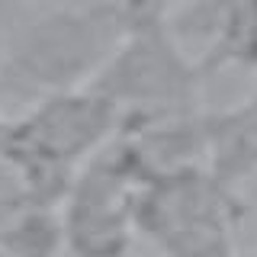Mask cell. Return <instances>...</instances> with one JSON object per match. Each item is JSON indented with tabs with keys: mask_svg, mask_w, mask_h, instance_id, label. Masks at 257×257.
Here are the masks:
<instances>
[{
	"mask_svg": "<svg viewBox=\"0 0 257 257\" xmlns=\"http://www.w3.org/2000/svg\"><path fill=\"white\" fill-rule=\"evenodd\" d=\"M215 155H219V164L231 167V171H244V167L257 164V100L231 112L219 125Z\"/></svg>",
	"mask_w": 257,
	"mask_h": 257,
	"instance_id": "6",
	"label": "cell"
},
{
	"mask_svg": "<svg viewBox=\"0 0 257 257\" xmlns=\"http://www.w3.org/2000/svg\"><path fill=\"white\" fill-rule=\"evenodd\" d=\"M116 23L100 10L84 13H58L52 20L39 23L23 42L20 64L32 80L48 87H71L80 74L93 71L96 64H106L116 48Z\"/></svg>",
	"mask_w": 257,
	"mask_h": 257,
	"instance_id": "3",
	"label": "cell"
},
{
	"mask_svg": "<svg viewBox=\"0 0 257 257\" xmlns=\"http://www.w3.org/2000/svg\"><path fill=\"white\" fill-rule=\"evenodd\" d=\"M112 119L116 106L103 93H58L20 125L16 139L36 171L61 174L106 139Z\"/></svg>",
	"mask_w": 257,
	"mask_h": 257,
	"instance_id": "4",
	"label": "cell"
},
{
	"mask_svg": "<svg viewBox=\"0 0 257 257\" xmlns=\"http://www.w3.org/2000/svg\"><path fill=\"white\" fill-rule=\"evenodd\" d=\"M96 93H103L112 106L135 103L167 112L190 93V68L177 55V48L164 36H158L151 23H145L125 45L112 48L103 64Z\"/></svg>",
	"mask_w": 257,
	"mask_h": 257,
	"instance_id": "2",
	"label": "cell"
},
{
	"mask_svg": "<svg viewBox=\"0 0 257 257\" xmlns=\"http://www.w3.org/2000/svg\"><path fill=\"white\" fill-rule=\"evenodd\" d=\"M164 4H171V0H132V4H128V10H132L135 16H155Z\"/></svg>",
	"mask_w": 257,
	"mask_h": 257,
	"instance_id": "7",
	"label": "cell"
},
{
	"mask_svg": "<svg viewBox=\"0 0 257 257\" xmlns=\"http://www.w3.org/2000/svg\"><path fill=\"white\" fill-rule=\"evenodd\" d=\"M139 222L171 257H231L219 190L190 171L155 180L139 199Z\"/></svg>",
	"mask_w": 257,
	"mask_h": 257,
	"instance_id": "1",
	"label": "cell"
},
{
	"mask_svg": "<svg viewBox=\"0 0 257 257\" xmlns=\"http://www.w3.org/2000/svg\"><path fill=\"white\" fill-rule=\"evenodd\" d=\"M132 164H93L80 177L68 209V238L87 257H119L128 241V225L139 219V199H132Z\"/></svg>",
	"mask_w": 257,
	"mask_h": 257,
	"instance_id": "5",
	"label": "cell"
}]
</instances>
